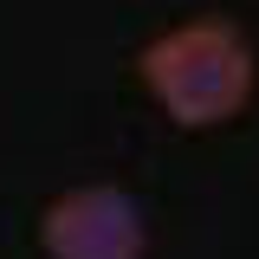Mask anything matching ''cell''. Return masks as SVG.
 <instances>
[{"label": "cell", "instance_id": "1", "mask_svg": "<svg viewBox=\"0 0 259 259\" xmlns=\"http://www.w3.org/2000/svg\"><path fill=\"white\" fill-rule=\"evenodd\" d=\"M136 78L175 130H221L253 104L259 59H253V39L233 20L201 13V20L156 32L136 52Z\"/></svg>", "mask_w": 259, "mask_h": 259}, {"label": "cell", "instance_id": "2", "mask_svg": "<svg viewBox=\"0 0 259 259\" xmlns=\"http://www.w3.org/2000/svg\"><path fill=\"white\" fill-rule=\"evenodd\" d=\"M39 246H46V259H143L149 253V221H143L130 188L78 182V188L46 201Z\"/></svg>", "mask_w": 259, "mask_h": 259}]
</instances>
